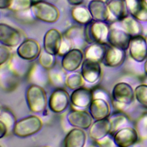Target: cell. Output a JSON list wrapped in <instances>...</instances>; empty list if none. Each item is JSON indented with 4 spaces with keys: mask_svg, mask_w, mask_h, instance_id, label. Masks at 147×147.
I'll return each instance as SVG.
<instances>
[{
    "mask_svg": "<svg viewBox=\"0 0 147 147\" xmlns=\"http://www.w3.org/2000/svg\"><path fill=\"white\" fill-rule=\"evenodd\" d=\"M110 27L103 21L92 20L84 29L85 41L88 43L105 44L108 41Z\"/></svg>",
    "mask_w": 147,
    "mask_h": 147,
    "instance_id": "6da1fadb",
    "label": "cell"
},
{
    "mask_svg": "<svg viewBox=\"0 0 147 147\" xmlns=\"http://www.w3.org/2000/svg\"><path fill=\"white\" fill-rule=\"evenodd\" d=\"M30 10L36 19L48 23L56 22L60 16L59 11L55 5L42 0L34 2Z\"/></svg>",
    "mask_w": 147,
    "mask_h": 147,
    "instance_id": "7a4b0ae2",
    "label": "cell"
},
{
    "mask_svg": "<svg viewBox=\"0 0 147 147\" xmlns=\"http://www.w3.org/2000/svg\"><path fill=\"white\" fill-rule=\"evenodd\" d=\"M40 118L35 115L24 118L17 122L13 127V133L20 137H26L38 132L42 127Z\"/></svg>",
    "mask_w": 147,
    "mask_h": 147,
    "instance_id": "3957f363",
    "label": "cell"
},
{
    "mask_svg": "<svg viewBox=\"0 0 147 147\" xmlns=\"http://www.w3.org/2000/svg\"><path fill=\"white\" fill-rule=\"evenodd\" d=\"M26 100L29 109L33 113H41L47 106V95L44 89L37 85L30 86L26 92Z\"/></svg>",
    "mask_w": 147,
    "mask_h": 147,
    "instance_id": "277c9868",
    "label": "cell"
},
{
    "mask_svg": "<svg viewBox=\"0 0 147 147\" xmlns=\"http://www.w3.org/2000/svg\"><path fill=\"white\" fill-rule=\"evenodd\" d=\"M130 57L137 62H142L147 59V41L141 34L131 37L129 45Z\"/></svg>",
    "mask_w": 147,
    "mask_h": 147,
    "instance_id": "5b68a950",
    "label": "cell"
},
{
    "mask_svg": "<svg viewBox=\"0 0 147 147\" xmlns=\"http://www.w3.org/2000/svg\"><path fill=\"white\" fill-rule=\"evenodd\" d=\"M112 96L114 100L118 103L128 105L133 101L135 95L130 84L125 82H119L114 86Z\"/></svg>",
    "mask_w": 147,
    "mask_h": 147,
    "instance_id": "8992f818",
    "label": "cell"
},
{
    "mask_svg": "<svg viewBox=\"0 0 147 147\" xmlns=\"http://www.w3.org/2000/svg\"><path fill=\"white\" fill-rule=\"evenodd\" d=\"M131 38V36L121 28H110L108 37L110 45L126 51L129 47Z\"/></svg>",
    "mask_w": 147,
    "mask_h": 147,
    "instance_id": "52a82bcc",
    "label": "cell"
},
{
    "mask_svg": "<svg viewBox=\"0 0 147 147\" xmlns=\"http://www.w3.org/2000/svg\"><path fill=\"white\" fill-rule=\"evenodd\" d=\"M21 40L20 32L14 28L3 23L0 24V41L7 47H14L18 45Z\"/></svg>",
    "mask_w": 147,
    "mask_h": 147,
    "instance_id": "ba28073f",
    "label": "cell"
},
{
    "mask_svg": "<svg viewBox=\"0 0 147 147\" xmlns=\"http://www.w3.org/2000/svg\"><path fill=\"white\" fill-rule=\"evenodd\" d=\"M17 52L21 59L32 60L39 56L41 49L37 41L33 39H26L20 44Z\"/></svg>",
    "mask_w": 147,
    "mask_h": 147,
    "instance_id": "9c48e42d",
    "label": "cell"
},
{
    "mask_svg": "<svg viewBox=\"0 0 147 147\" xmlns=\"http://www.w3.org/2000/svg\"><path fill=\"white\" fill-rule=\"evenodd\" d=\"M113 140L118 146L129 147L137 142L138 134L134 128L123 127L115 131Z\"/></svg>",
    "mask_w": 147,
    "mask_h": 147,
    "instance_id": "30bf717a",
    "label": "cell"
},
{
    "mask_svg": "<svg viewBox=\"0 0 147 147\" xmlns=\"http://www.w3.org/2000/svg\"><path fill=\"white\" fill-rule=\"evenodd\" d=\"M48 104L53 112L61 113L65 110L69 104V95L64 89H56L51 95Z\"/></svg>",
    "mask_w": 147,
    "mask_h": 147,
    "instance_id": "8fae6325",
    "label": "cell"
},
{
    "mask_svg": "<svg viewBox=\"0 0 147 147\" xmlns=\"http://www.w3.org/2000/svg\"><path fill=\"white\" fill-rule=\"evenodd\" d=\"M63 37L60 32L56 29L48 30L45 34L43 39L44 49L53 55L59 53Z\"/></svg>",
    "mask_w": 147,
    "mask_h": 147,
    "instance_id": "7c38bea8",
    "label": "cell"
},
{
    "mask_svg": "<svg viewBox=\"0 0 147 147\" xmlns=\"http://www.w3.org/2000/svg\"><path fill=\"white\" fill-rule=\"evenodd\" d=\"M101 67L99 62L87 59L82 64L81 74L87 82L94 83L96 82L101 75Z\"/></svg>",
    "mask_w": 147,
    "mask_h": 147,
    "instance_id": "4fadbf2b",
    "label": "cell"
},
{
    "mask_svg": "<svg viewBox=\"0 0 147 147\" xmlns=\"http://www.w3.org/2000/svg\"><path fill=\"white\" fill-rule=\"evenodd\" d=\"M83 60V53L79 49H71L63 56L61 60L63 68L69 72L77 69L82 64Z\"/></svg>",
    "mask_w": 147,
    "mask_h": 147,
    "instance_id": "5bb4252c",
    "label": "cell"
},
{
    "mask_svg": "<svg viewBox=\"0 0 147 147\" xmlns=\"http://www.w3.org/2000/svg\"><path fill=\"white\" fill-rule=\"evenodd\" d=\"M92 118L90 113L83 110H73L67 116L68 121L71 126L82 129H87L91 126Z\"/></svg>",
    "mask_w": 147,
    "mask_h": 147,
    "instance_id": "9a60e30c",
    "label": "cell"
},
{
    "mask_svg": "<svg viewBox=\"0 0 147 147\" xmlns=\"http://www.w3.org/2000/svg\"><path fill=\"white\" fill-rule=\"evenodd\" d=\"M92 100V90L83 87L74 90L70 96L72 104L80 108H84L90 106Z\"/></svg>",
    "mask_w": 147,
    "mask_h": 147,
    "instance_id": "2e32d148",
    "label": "cell"
},
{
    "mask_svg": "<svg viewBox=\"0 0 147 147\" xmlns=\"http://www.w3.org/2000/svg\"><path fill=\"white\" fill-rule=\"evenodd\" d=\"M125 51L112 45L106 47L102 61L107 67H115L123 63L125 59Z\"/></svg>",
    "mask_w": 147,
    "mask_h": 147,
    "instance_id": "e0dca14e",
    "label": "cell"
},
{
    "mask_svg": "<svg viewBox=\"0 0 147 147\" xmlns=\"http://www.w3.org/2000/svg\"><path fill=\"white\" fill-rule=\"evenodd\" d=\"M88 9L93 20L106 22L110 19V13L107 4L103 0H91L88 3Z\"/></svg>",
    "mask_w": 147,
    "mask_h": 147,
    "instance_id": "ac0fdd59",
    "label": "cell"
},
{
    "mask_svg": "<svg viewBox=\"0 0 147 147\" xmlns=\"http://www.w3.org/2000/svg\"><path fill=\"white\" fill-rule=\"evenodd\" d=\"M111 124L109 119L105 118L96 120L91 125L89 130L90 137L95 141L99 140L111 133Z\"/></svg>",
    "mask_w": 147,
    "mask_h": 147,
    "instance_id": "d6986e66",
    "label": "cell"
},
{
    "mask_svg": "<svg viewBox=\"0 0 147 147\" xmlns=\"http://www.w3.org/2000/svg\"><path fill=\"white\" fill-rule=\"evenodd\" d=\"M110 13V18L119 21L128 15L126 0H106Z\"/></svg>",
    "mask_w": 147,
    "mask_h": 147,
    "instance_id": "ffe728a7",
    "label": "cell"
},
{
    "mask_svg": "<svg viewBox=\"0 0 147 147\" xmlns=\"http://www.w3.org/2000/svg\"><path fill=\"white\" fill-rule=\"evenodd\" d=\"M129 13L140 21H147V2L145 0H126Z\"/></svg>",
    "mask_w": 147,
    "mask_h": 147,
    "instance_id": "44dd1931",
    "label": "cell"
},
{
    "mask_svg": "<svg viewBox=\"0 0 147 147\" xmlns=\"http://www.w3.org/2000/svg\"><path fill=\"white\" fill-rule=\"evenodd\" d=\"M89 109L92 118L95 120L106 118L110 114V106L108 103L102 98L92 100Z\"/></svg>",
    "mask_w": 147,
    "mask_h": 147,
    "instance_id": "7402d4cb",
    "label": "cell"
},
{
    "mask_svg": "<svg viewBox=\"0 0 147 147\" xmlns=\"http://www.w3.org/2000/svg\"><path fill=\"white\" fill-rule=\"evenodd\" d=\"M86 141L85 132L80 128L71 130L64 140V145L65 147H83Z\"/></svg>",
    "mask_w": 147,
    "mask_h": 147,
    "instance_id": "603a6c76",
    "label": "cell"
},
{
    "mask_svg": "<svg viewBox=\"0 0 147 147\" xmlns=\"http://www.w3.org/2000/svg\"><path fill=\"white\" fill-rule=\"evenodd\" d=\"M139 21L131 15H127L119 21L121 28L128 33L131 37L141 34L142 26Z\"/></svg>",
    "mask_w": 147,
    "mask_h": 147,
    "instance_id": "cb8c5ba5",
    "label": "cell"
},
{
    "mask_svg": "<svg viewBox=\"0 0 147 147\" xmlns=\"http://www.w3.org/2000/svg\"><path fill=\"white\" fill-rule=\"evenodd\" d=\"M105 44L100 43H92L91 45L88 47L85 52V57L87 59L100 61H102L106 47L104 46Z\"/></svg>",
    "mask_w": 147,
    "mask_h": 147,
    "instance_id": "d4e9b609",
    "label": "cell"
},
{
    "mask_svg": "<svg viewBox=\"0 0 147 147\" xmlns=\"http://www.w3.org/2000/svg\"><path fill=\"white\" fill-rule=\"evenodd\" d=\"M71 15L73 19L80 24L87 25L93 20L88 9L81 5L72 8Z\"/></svg>",
    "mask_w": 147,
    "mask_h": 147,
    "instance_id": "484cf974",
    "label": "cell"
},
{
    "mask_svg": "<svg viewBox=\"0 0 147 147\" xmlns=\"http://www.w3.org/2000/svg\"><path fill=\"white\" fill-rule=\"evenodd\" d=\"M84 80L82 74L74 72L67 76L65 83L69 88L74 90L83 87L84 85Z\"/></svg>",
    "mask_w": 147,
    "mask_h": 147,
    "instance_id": "4316f807",
    "label": "cell"
},
{
    "mask_svg": "<svg viewBox=\"0 0 147 147\" xmlns=\"http://www.w3.org/2000/svg\"><path fill=\"white\" fill-rule=\"evenodd\" d=\"M55 55L49 53L44 49L41 51L38 57V62L44 68L47 69H52L55 65Z\"/></svg>",
    "mask_w": 147,
    "mask_h": 147,
    "instance_id": "83f0119b",
    "label": "cell"
},
{
    "mask_svg": "<svg viewBox=\"0 0 147 147\" xmlns=\"http://www.w3.org/2000/svg\"><path fill=\"white\" fill-rule=\"evenodd\" d=\"M134 95L138 103L147 109V85L140 84L134 90Z\"/></svg>",
    "mask_w": 147,
    "mask_h": 147,
    "instance_id": "f1b7e54d",
    "label": "cell"
},
{
    "mask_svg": "<svg viewBox=\"0 0 147 147\" xmlns=\"http://www.w3.org/2000/svg\"><path fill=\"white\" fill-rule=\"evenodd\" d=\"M33 3V0H13L9 9L14 12L25 11L30 9Z\"/></svg>",
    "mask_w": 147,
    "mask_h": 147,
    "instance_id": "f546056e",
    "label": "cell"
},
{
    "mask_svg": "<svg viewBox=\"0 0 147 147\" xmlns=\"http://www.w3.org/2000/svg\"><path fill=\"white\" fill-rule=\"evenodd\" d=\"M65 37L71 40L72 43L75 40L80 38H84V29H82L78 26H74L69 29L65 34Z\"/></svg>",
    "mask_w": 147,
    "mask_h": 147,
    "instance_id": "4dcf8cb0",
    "label": "cell"
},
{
    "mask_svg": "<svg viewBox=\"0 0 147 147\" xmlns=\"http://www.w3.org/2000/svg\"><path fill=\"white\" fill-rule=\"evenodd\" d=\"M72 45V43L70 40L65 37H64L62 40L60 48L59 51L58 55L60 56H64L67 52H68L71 49Z\"/></svg>",
    "mask_w": 147,
    "mask_h": 147,
    "instance_id": "1f68e13d",
    "label": "cell"
},
{
    "mask_svg": "<svg viewBox=\"0 0 147 147\" xmlns=\"http://www.w3.org/2000/svg\"><path fill=\"white\" fill-rule=\"evenodd\" d=\"M10 56V50L5 45L0 47V64H3L7 61Z\"/></svg>",
    "mask_w": 147,
    "mask_h": 147,
    "instance_id": "d6a6232c",
    "label": "cell"
},
{
    "mask_svg": "<svg viewBox=\"0 0 147 147\" xmlns=\"http://www.w3.org/2000/svg\"><path fill=\"white\" fill-rule=\"evenodd\" d=\"M3 114H2V113H1L0 121L3 120L2 121L7 126V127L8 126L10 127L13 123L14 117L12 115L10 114V113H9L8 112H3Z\"/></svg>",
    "mask_w": 147,
    "mask_h": 147,
    "instance_id": "836d02e7",
    "label": "cell"
},
{
    "mask_svg": "<svg viewBox=\"0 0 147 147\" xmlns=\"http://www.w3.org/2000/svg\"><path fill=\"white\" fill-rule=\"evenodd\" d=\"M96 142L99 146H114L115 145V143L114 140L113 141L110 137L107 136L103 138L96 141Z\"/></svg>",
    "mask_w": 147,
    "mask_h": 147,
    "instance_id": "e575fe53",
    "label": "cell"
},
{
    "mask_svg": "<svg viewBox=\"0 0 147 147\" xmlns=\"http://www.w3.org/2000/svg\"><path fill=\"white\" fill-rule=\"evenodd\" d=\"M59 71L53 72L51 74V79L53 83L61 84L63 82V78Z\"/></svg>",
    "mask_w": 147,
    "mask_h": 147,
    "instance_id": "d590c367",
    "label": "cell"
},
{
    "mask_svg": "<svg viewBox=\"0 0 147 147\" xmlns=\"http://www.w3.org/2000/svg\"><path fill=\"white\" fill-rule=\"evenodd\" d=\"M13 0H0V9H6L10 8Z\"/></svg>",
    "mask_w": 147,
    "mask_h": 147,
    "instance_id": "8d00e7d4",
    "label": "cell"
},
{
    "mask_svg": "<svg viewBox=\"0 0 147 147\" xmlns=\"http://www.w3.org/2000/svg\"><path fill=\"white\" fill-rule=\"evenodd\" d=\"M7 130V126L2 121H0V138H2L6 135Z\"/></svg>",
    "mask_w": 147,
    "mask_h": 147,
    "instance_id": "74e56055",
    "label": "cell"
},
{
    "mask_svg": "<svg viewBox=\"0 0 147 147\" xmlns=\"http://www.w3.org/2000/svg\"><path fill=\"white\" fill-rule=\"evenodd\" d=\"M84 0H67L68 3L72 6H78L83 3Z\"/></svg>",
    "mask_w": 147,
    "mask_h": 147,
    "instance_id": "f35d334b",
    "label": "cell"
},
{
    "mask_svg": "<svg viewBox=\"0 0 147 147\" xmlns=\"http://www.w3.org/2000/svg\"><path fill=\"white\" fill-rule=\"evenodd\" d=\"M144 71H145V73L147 75V59H146L144 64Z\"/></svg>",
    "mask_w": 147,
    "mask_h": 147,
    "instance_id": "ab89813d",
    "label": "cell"
},
{
    "mask_svg": "<svg viewBox=\"0 0 147 147\" xmlns=\"http://www.w3.org/2000/svg\"><path fill=\"white\" fill-rule=\"evenodd\" d=\"M41 1V0H33V2H37V1Z\"/></svg>",
    "mask_w": 147,
    "mask_h": 147,
    "instance_id": "60d3db41",
    "label": "cell"
},
{
    "mask_svg": "<svg viewBox=\"0 0 147 147\" xmlns=\"http://www.w3.org/2000/svg\"><path fill=\"white\" fill-rule=\"evenodd\" d=\"M145 1H146V2H147V0H145Z\"/></svg>",
    "mask_w": 147,
    "mask_h": 147,
    "instance_id": "b9f144b4",
    "label": "cell"
}]
</instances>
